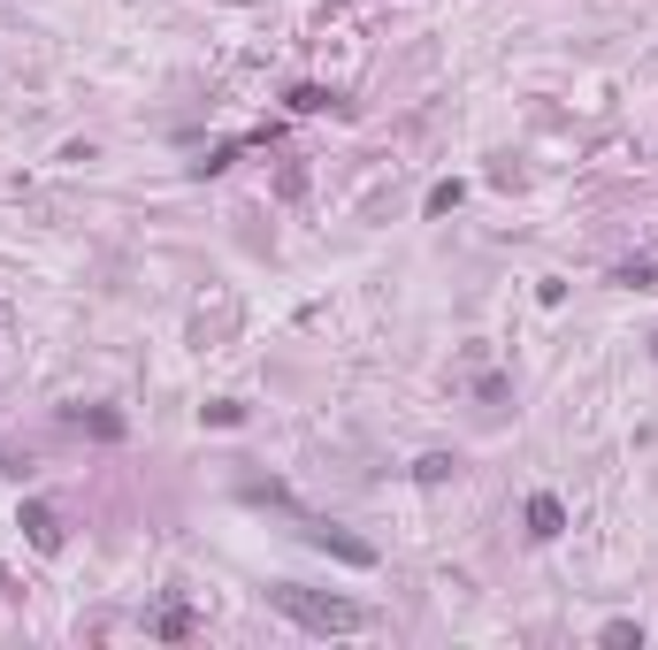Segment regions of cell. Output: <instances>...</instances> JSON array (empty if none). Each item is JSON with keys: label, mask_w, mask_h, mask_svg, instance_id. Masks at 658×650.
Instances as JSON below:
<instances>
[{"label": "cell", "mask_w": 658, "mask_h": 650, "mask_svg": "<svg viewBox=\"0 0 658 650\" xmlns=\"http://www.w3.org/2000/svg\"><path fill=\"white\" fill-rule=\"evenodd\" d=\"M268 605H276L284 620H299L307 636H360V628H368V605L329 597V590H299V582H276V590H268Z\"/></svg>", "instance_id": "1"}, {"label": "cell", "mask_w": 658, "mask_h": 650, "mask_svg": "<svg viewBox=\"0 0 658 650\" xmlns=\"http://www.w3.org/2000/svg\"><path fill=\"white\" fill-rule=\"evenodd\" d=\"M307 543H322V551H337L344 566H375V543H360V536H344L337 520H315V513H307Z\"/></svg>", "instance_id": "2"}, {"label": "cell", "mask_w": 658, "mask_h": 650, "mask_svg": "<svg viewBox=\"0 0 658 650\" xmlns=\"http://www.w3.org/2000/svg\"><path fill=\"white\" fill-rule=\"evenodd\" d=\"M559 528H567V505H559L551 489H536V497H528V536H536V543H551Z\"/></svg>", "instance_id": "3"}, {"label": "cell", "mask_w": 658, "mask_h": 650, "mask_svg": "<svg viewBox=\"0 0 658 650\" xmlns=\"http://www.w3.org/2000/svg\"><path fill=\"white\" fill-rule=\"evenodd\" d=\"M23 536H31V551H62V520H54V505H23Z\"/></svg>", "instance_id": "4"}, {"label": "cell", "mask_w": 658, "mask_h": 650, "mask_svg": "<svg viewBox=\"0 0 658 650\" xmlns=\"http://www.w3.org/2000/svg\"><path fill=\"white\" fill-rule=\"evenodd\" d=\"M605 650H644V620H605Z\"/></svg>", "instance_id": "5"}, {"label": "cell", "mask_w": 658, "mask_h": 650, "mask_svg": "<svg viewBox=\"0 0 658 650\" xmlns=\"http://www.w3.org/2000/svg\"><path fill=\"white\" fill-rule=\"evenodd\" d=\"M452 467H460V460H452V452H429V460H414V483H445V475H452Z\"/></svg>", "instance_id": "6"}, {"label": "cell", "mask_w": 658, "mask_h": 650, "mask_svg": "<svg viewBox=\"0 0 658 650\" xmlns=\"http://www.w3.org/2000/svg\"><path fill=\"white\" fill-rule=\"evenodd\" d=\"M154 628H162L168 643H184V636H191V613H184V605H162V620H154Z\"/></svg>", "instance_id": "7"}, {"label": "cell", "mask_w": 658, "mask_h": 650, "mask_svg": "<svg viewBox=\"0 0 658 650\" xmlns=\"http://www.w3.org/2000/svg\"><path fill=\"white\" fill-rule=\"evenodd\" d=\"M292 108H299V115H322L329 92H322V85H292Z\"/></svg>", "instance_id": "8"}, {"label": "cell", "mask_w": 658, "mask_h": 650, "mask_svg": "<svg viewBox=\"0 0 658 650\" xmlns=\"http://www.w3.org/2000/svg\"><path fill=\"white\" fill-rule=\"evenodd\" d=\"M421 207H429V214H452V207H460V184H429V199H421Z\"/></svg>", "instance_id": "9"}]
</instances>
